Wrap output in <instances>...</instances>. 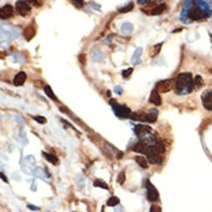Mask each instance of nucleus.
<instances>
[{
  "mask_svg": "<svg viewBox=\"0 0 212 212\" xmlns=\"http://www.w3.org/2000/svg\"><path fill=\"white\" fill-rule=\"evenodd\" d=\"M135 132H136V134L137 135V137H139L141 139H144V137L152 134V129L148 126L137 125L135 127Z\"/></svg>",
  "mask_w": 212,
  "mask_h": 212,
  "instance_id": "nucleus-7",
  "label": "nucleus"
},
{
  "mask_svg": "<svg viewBox=\"0 0 212 212\" xmlns=\"http://www.w3.org/2000/svg\"><path fill=\"white\" fill-rule=\"evenodd\" d=\"M119 202H120L119 198H117V196H111L108 199L107 202V205L108 206H112L113 207V206H116L117 205H118Z\"/></svg>",
  "mask_w": 212,
  "mask_h": 212,
  "instance_id": "nucleus-24",
  "label": "nucleus"
},
{
  "mask_svg": "<svg viewBox=\"0 0 212 212\" xmlns=\"http://www.w3.org/2000/svg\"><path fill=\"white\" fill-rule=\"evenodd\" d=\"M194 86L198 90H200V88H203V86H204V81H203V78L200 75H197L196 77V78L194 80Z\"/></svg>",
  "mask_w": 212,
  "mask_h": 212,
  "instance_id": "nucleus-20",
  "label": "nucleus"
},
{
  "mask_svg": "<svg viewBox=\"0 0 212 212\" xmlns=\"http://www.w3.org/2000/svg\"><path fill=\"white\" fill-rule=\"evenodd\" d=\"M44 92H45L46 95L48 96L49 98H51V99L54 100V101L57 100V96H55L54 92H53V91L52 90V88H50L49 85H46V86L44 87Z\"/></svg>",
  "mask_w": 212,
  "mask_h": 212,
  "instance_id": "nucleus-19",
  "label": "nucleus"
},
{
  "mask_svg": "<svg viewBox=\"0 0 212 212\" xmlns=\"http://www.w3.org/2000/svg\"><path fill=\"white\" fill-rule=\"evenodd\" d=\"M26 79H27V74L24 72H19L18 74H16V76L14 77V83L17 87L22 86V84L25 82Z\"/></svg>",
  "mask_w": 212,
  "mask_h": 212,
  "instance_id": "nucleus-13",
  "label": "nucleus"
},
{
  "mask_svg": "<svg viewBox=\"0 0 212 212\" xmlns=\"http://www.w3.org/2000/svg\"><path fill=\"white\" fill-rule=\"evenodd\" d=\"M211 42H212V35H211Z\"/></svg>",
  "mask_w": 212,
  "mask_h": 212,
  "instance_id": "nucleus-41",
  "label": "nucleus"
},
{
  "mask_svg": "<svg viewBox=\"0 0 212 212\" xmlns=\"http://www.w3.org/2000/svg\"><path fill=\"white\" fill-rule=\"evenodd\" d=\"M161 47H162V43H158L154 45L152 48H151L150 51H149V55L151 58H155L156 56H157L159 54V52H161Z\"/></svg>",
  "mask_w": 212,
  "mask_h": 212,
  "instance_id": "nucleus-17",
  "label": "nucleus"
},
{
  "mask_svg": "<svg viewBox=\"0 0 212 212\" xmlns=\"http://www.w3.org/2000/svg\"><path fill=\"white\" fill-rule=\"evenodd\" d=\"M149 102L151 103H153L154 105L156 106H161L162 101H161V97L160 96V93L157 92L156 89H153L151 96H150V98H149Z\"/></svg>",
  "mask_w": 212,
  "mask_h": 212,
  "instance_id": "nucleus-10",
  "label": "nucleus"
},
{
  "mask_svg": "<svg viewBox=\"0 0 212 212\" xmlns=\"http://www.w3.org/2000/svg\"><path fill=\"white\" fill-rule=\"evenodd\" d=\"M146 156L148 159V161L152 164H161L162 162V157L160 156V151L158 147L156 145H151L146 147Z\"/></svg>",
  "mask_w": 212,
  "mask_h": 212,
  "instance_id": "nucleus-2",
  "label": "nucleus"
},
{
  "mask_svg": "<svg viewBox=\"0 0 212 212\" xmlns=\"http://www.w3.org/2000/svg\"><path fill=\"white\" fill-rule=\"evenodd\" d=\"M132 72H133V68L132 67H129V68H127L126 70H123L122 71V77L124 78H127V77H129L131 76Z\"/></svg>",
  "mask_w": 212,
  "mask_h": 212,
  "instance_id": "nucleus-30",
  "label": "nucleus"
},
{
  "mask_svg": "<svg viewBox=\"0 0 212 212\" xmlns=\"http://www.w3.org/2000/svg\"><path fill=\"white\" fill-rule=\"evenodd\" d=\"M31 6L25 1H17L16 2V10L22 17H26L31 12Z\"/></svg>",
  "mask_w": 212,
  "mask_h": 212,
  "instance_id": "nucleus-5",
  "label": "nucleus"
},
{
  "mask_svg": "<svg viewBox=\"0 0 212 212\" xmlns=\"http://www.w3.org/2000/svg\"><path fill=\"white\" fill-rule=\"evenodd\" d=\"M211 122H212V117H209V118H206V119H205V120L203 121V122L201 123L200 126V128H199V130H200V132H203V131H205V129L207 128V126H208L209 125L211 124Z\"/></svg>",
  "mask_w": 212,
  "mask_h": 212,
  "instance_id": "nucleus-23",
  "label": "nucleus"
},
{
  "mask_svg": "<svg viewBox=\"0 0 212 212\" xmlns=\"http://www.w3.org/2000/svg\"><path fill=\"white\" fill-rule=\"evenodd\" d=\"M166 8V3H161L159 5H156V7H154L150 12V14L152 15H159L161 14Z\"/></svg>",
  "mask_w": 212,
  "mask_h": 212,
  "instance_id": "nucleus-15",
  "label": "nucleus"
},
{
  "mask_svg": "<svg viewBox=\"0 0 212 212\" xmlns=\"http://www.w3.org/2000/svg\"><path fill=\"white\" fill-rule=\"evenodd\" d=\"M33 119H34L36 122H37L38 123H40V124H44V123L47 122V119H46L44 117H42V116L33 117Z\"/></svg>",
  "mask_w": 212,
  "mask_h": 212,
  "instance_id": "nucleus-31",
  "label": "nucleus"
},
{
  "mask_svg": "<svg viewBox=\"0 0 212 212\" xmlns=\"http://www.w3.org/2000/svg\"><path fill=\"white\" fill-rule=\"evenodd\" d=\"M72 3L76 7H79V8L83 6V2L82 1H72Z\"/></svg>",
  "mask_w": 212,
  "mask_h": 212,
  "instance_id": "nucleus-35",
  "label": "nucleus"
},
{
  "mask_svg": "<svg viewBox=\"0 0 212 212\" xmlns=\"http://www.w3.org/2000/svg\"><path fill=\"white\" fill-rule=\"evenodd\" d=\"M110 104L111 105L113 111H114V113L116 114L117 117H120L122 119H126L127 117H131L132 111L127 107L117 104V103H116V101L113 99L110 101Z\"/></svg>",
  "mask_w": 212,
  "mask_h": 212,
  "instance_id": "nucleus-3",
  "label": "nucleus"
},
{
  "mask_svg": "<svg viewBox=\"0 0 212 212\" xmlns=\"http://www.w3.org/2000/svg\"><path fill=\"white\" fill-rule=\"evenodd\" d=\"M121 30L124 34H129L133 30V26L130 22H124L121 27Z\"/></svg>",
  "mask_w": 212,
  "mask_h": 212,
  "instance_id": "nucleus-18",
  "label": "nucleus"
},
{
  "mask_svg": "<svg viewBox=\"0 0 212 212\" xmlns=\"http://www.w3.org/2000/svg\"><path fill=\"white\" fill-rule=\"evenodd\" d=\"M138 3H141V4H148L150 3H152V1H148V0H145V1H142V0H139L137 1Z\"/></svg>",
  "mask_w": 212,
  "mask_h": 212,
  "instance_id": "nucleus-37",
  "label": "nucleus"
},
{
  "mask_svg": "<svg viewBox=\"0 0 212 212\" xmlns=\"http://www.w3.org/2000/svg\"><path fill=\"white\" fill-rule=\"evenodd\" d=\"M91 4H93V5H92V7H94L95 9H96V10H98V9L100 8V6H96L97 4H96L94 2H92V3H91Z\"/></svg>",
  "mask_w": 212,
  "mask_h": 212,
  "instance_id": "nucleus-39",
  "label": "nucleus"
},
{
  "mask_svg": "<svg viewBox=\"0 0 212 212\" xmlns=\"http://www.w3.org/2000/svg\"></svg>",
  "mask_w": 212,
  "mask_h": 212,
  "instance_id": "nucleus-43",
  "label": "nucleus"
},
{
  "mask_svg": "<svg viewBox=\"0 0 212 212\" xmlns=\"http://www.w3.org/2000/svg\"><path fill=\"white\" fill-rule=\"evenodd\" d=\"M74 212H75V211H74Z\"/></svg>",
  "mask_w": 212,
  "mask_h": 212,
  "instance_id": "nucleus-42",
  "label": "nucleus"
},
{
  "mask_svg": "<svg viewBox=\"0 0 212 212\" xmlns=\"http://www.w3.org/2000/svg\"><path fill=\"white\" fill-rule=\"evenodd\" d=\"M126 181V174H125V171H122L118 176H117V182L119 183L120 185H123V183Z\"/></svg>",
  "mask_w": 212,
  "mask_h": 212,
  "instance_id": "nucleus-29",
  "label": "nucleus"
},
{
  "mask_svg": "<svg viewBox=\"0 0 212 212\" xmlns=\"http://www.w3.org/2000/svg\"><path fill=\"white\" fill-rule=\"evenodd\" d=\"M43 156H45V158H46V160H47V161H48L49 162L52 163L53 165H56V164L58 163V158H57V156H55L54 155L46 153V152H43Z\"/></svg>",
  "mask_w": 212,
  "mask_h": 212,
  "instance_id": "nucleus-21",
  "label": "nucleus"
},
{
  "mask_svg": "<svg viewBox=\"0 0 212 212\" xmlns=\"http://www.w3.org/2000/svg\"><path fill=\"white\" fill-rule=\"evenodd\" d=\"M30 3L34 4V6H36V7H41L43 5V2L42 1H31Z\"/></svg>",
  "mask_w": 212,
  "mask_h": 212,
  "instance_id": "nucleus-36",
  "label": "nucleus"
},
{
  "mask_svg": "<svg viewBox=\"0 0 212 212\" xmlns=\"http://www.w3.org/2000/svg\"><path fill=\"white\" fill-rule=\"evenodd\" d=\"M150 212H161V207L156 205H152L150 208Z\"/></svg>",
  "mask_w": 212,
  "mask_h": 212,
  "instance_id": "nucleus-32",
  "label": "nucleus"
},
{
  "mask_svg": "<svg viewBox=\"0 0 212 212\" xmlns=\"http://www.w3.org/2000/svg\"><path fill=\"white\" fill-rule=\"evenodd\" d=\"M133 7H134V3H130L129 4L126 5L125 7L118 8V11L120 13H128V12H130L131 10L133 9Z\"/></svg>",
  "mask_w": 212,
  "mask_h": 212,
  "instance_id": "nucleus-26",
  "label": "nucleus"
},
{
  "mask_svg": "<svg viewBox=\"0 0 212 212\" xmlns=\"http://www.w3.org/2000/svg\"><path fill=\"white\" fill-rule=\"evenodd\" d=\"M175 86L176 84H175L174 79H166V80L160 81L156 84V89L157 90L158 92L166 93V92H169L170 91H171Z\"/></svg>",
  "mask_w": 212,
  "mask_h": 212,
  "instance_id": "nucleus-4",
  "label": "nucleus"
},
{
  "mask_svg": "<svg viewBox=\"0 0 212 212\" xmlns=\"http://www.w3.org/2000/svg\"><path fill=\"white\" fill-rule=\"evenodd\" d=\"M1 176H2V180L3 181H5V182H7V179L6 176L3 175V172H1Z\"/></svg>",
  "mask_w": 212,
  "mask_h": 212,
  "instance_id": "nucleus-40",
  "label": "nucleus"
},
{
  "mask_svg": "<svg viewBox=\"0 0 212 212\" xmlns=\"http://www.w3.org/2000/svg\"><path fill=\"white\" fill-rule=\"evenodd\" d=\"M142 51L143 49L141 48H138L136 49V51L134 52L133 55H132V59H131V62H132V64L134 65H137L141 63V56L142 54Z\"/></svg>",
  "mask_w": 212,
  "mask_h": 212,
  "instance_id": "nucleus-14",
  "label": "nucleus"
},
{
  "mask_svg": "<svg viewBox=\"0 0 212 212\" xmlns=\"http://www.w3.org/2000/svg\"><path fill=\"white\" fill-rule=\"evenodd\" d=\"M78 59H79V62H80L82 65H85L86 64V55L85 54H83V53L80 54L79 57H78Z\"/></svg>",
  "mask_w": 212,
  "mask_h": 212,
  "instance_id": "nucleus-33",
  "label": "nucleus"
},
{
  "mask_svg": "<svg viewBox=\"0 0 212 212\" xmlns=\"http://www.w3.org/2000/svg\"><path fill=\"white\" fill-rule=\"evenodd\" d=\"M33 174H34V176H37V177H39V178H41L43 180H45L47 178V176L45 175V172L43 171V169L40 168V167H37V168L35 169L34 171H33Z\"/></svg>",
  "mask_w": 212,
  "mask_h": 212,
  "instance_id": "nucleus-25",
  "label": "nucleus"
},
{
  "mask_svg": "<svg viewBox=\"0 0 212 212\" xmlns=\"http://www.w3.org/2000/svg\"><path fill=\"white\" fill-rule=\"evenodd\" d=\"M189 17L194 20H200V19L205 18V13L203 12V10L201 8H200L198 6H193L190 9Z\"/></svg>",
  "mask_w": 212,
  "mask_h": 212,
  "instance_id": "nucleus-8",
  "label": "nucleus"
},
{
  "mask_svg": "<svg viewBox=\"0 0 212 212\" xmlns=\"http://www.w3.org/2000/svg\"><path fill=\"white\" fill-rule=\"evenodd\" d=\"M203 104L206 109L212 111V92L206 94L203 98Z\"/></svg>",
  "mask_w": 212,
  "mask_h": 212,
  "instance_id": "nucleus-16",
  "label": "nucleus"
},
{
  "mask_svg": "<svg viewBox=\"0 0 212 212\" xmlns=\"http://www.w3.org/2000/svg\"><path fill=\"white\" fill-rule=\"evenodd\" d=\"M114 92H115V93H117L118 95H121L123 92V89L121 88L120 86H116L114 88Z\"/></svg>",
  "mask_w": 212,
  "mask_h": 212,
  "instance_id": "nucleus-34",
  "label": "nucleus"
},
{
  "mask_svg": "<svg viewBox=\"0 0 212 212\" xmlns=\"http://www.w3.org/2000/svg\"><path fill=\"white\" fill-rule=\"evenodd\" d=\"M146 189H147V198L151 201H156L159 199V193L156 188L149 181H146Z\"/></svg>",
  "mask_w": 212,
  "mask_h": 212,
  "instance_id": "nucleus-6",
  "label": "nucleus"
},
{
  "mask_svg": "<svg viewBox=\"0 0 212 212\" xmlns=\"http://www.w3.org/2000/svg\"><path fill=\"white\" fill-rule=\"evenodd\" d=\"M35 35H36V29L33 25L27 27L23 31V37L29 42L32 40L35 37Z\"/></svg>",
  "mask_w": 212,
  "mask_h": 212,
  "instance_id": "nucleus-11",
  "label": "nucleus"
},
{
  "mask_svg": "<svg viewBox=\"0 0 212 212\" xmlns=\"http://www.w3.org/2000/svg\"><path fill=\"white\" fill-rule=\"evenodd\" d=\"M28 208L30 209V210H32V211H38V210H39V208H38V207H36V206H34V205H28Z\"/></svg>",
  "mask_w": 212,
  "mask_h": 212,
  "instance_id": "nucleus-38",
  "label": "nucleus"
},
{
  "mask_svg": "<svg viewBox=\"0 0 212 212\" xmlns=\"http://www.w3.org/2000/svg\"><path fill=\"white\" fill-rule=\"evenodd\" d=\"M193 87L194 82L191 73H184L178 75L176 83V92L177 94H188L193 90Z\"/></svg>",
  "mask_w": 212,
  "mask_h": 212,
  "instance_id": "nucleus-1",
  "label": "nucleus"
},
{
  "mask_svg": "<svg viewBox=\"0 0 212 212\" xmlns=\"http://www.w3.org/2000/svg\"><path fill=\"white\" fill-rule=\"evenodd\" d=\"M92 59L95 62H100L101 60H103V54L100 52H94L92 54Z\"/></svg>",
  "mask_w": 212,
  "mask_h": 212,
  "instance_id": "nucleus-28",
  "label": "nucleus"
},
{
  "mask_svg": "<svg viewBox=\"0 0 212 212\" xmlns=\"http://www.w3.org/2000/svg\"><path fill=\"white\" fill-rule=\"evenodd\" d=\"M158 117V111L156 108H152L146 115V122L149 123H154Z\"/></svg>",
  "mask_w": 212,
  "mask_h": 212,
  "instance_id": "nucleus-12",
  "label": "nucleus"
},
{
  "mask_svg": "<svg viewBox=\"0 0 212 212\" xmlns=\"http://www.w3.org/2000/svg\"><path fill=\"white\" fill-rule=\"evenodd\" d=\"M136 161L138 163L140 166H141L142 168H147L148 167V165H147V161L145 159V157L143 156H138L136 157Z\"/></svg>",
  "mask_w": 212,
  "mask_h": 212,
  "instance_id": "nucleus-22",
  "label": "nucleus"
},
{
  "mask_svg": "<svg viewBox=\"0 0 212 212\" xmlns=\"http://www.w3.org/2000/svg\"><path fill=\"white\" fill-rule=\"evenodd\" d=\"M94 186L96 187H101L103 189H106V190H108V186L107 185V183L103 182L102 181H99V180H96L93 183Z\"/></svg>",
  "mask_w": 212,
  "mask_h": 212,
  "instance_id": "nucleus-27",
  "label": "nucleus"
},
{
  "mask_svg": "<svg viewBox=\"0 0 212 212\" xmlns=\"http://www.w3.org/2000/svg\"><path fill=\"white\" fill-rule=\"evenodd\" d=\"M14 14V8L10 4H6L5 6L1 8L0 10V16L2 19H6Z\"/></svg>",
  "mask_w": 212,
  "mask_h": 212,
  "instance_id": "nucleus-9",
  "label": "nucleus"
}]
</instances>
